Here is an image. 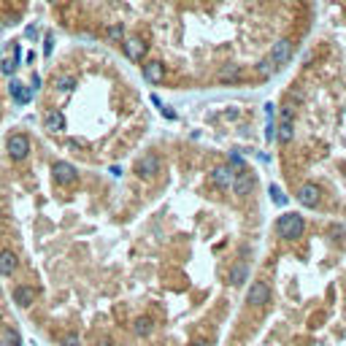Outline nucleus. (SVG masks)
<instances>
[{"mask_svg": "<svg viewBox=\"0 0 346 346\" xmlns=\"http://www.w3.org/2000/svg\"><path fill=\"white\" fill-rule=\"evenodd\" d=\"M276 230H278V236H282V238H287V241H295V238L303 236L306 222H303L300 214H284V216L276 222Z\"/></svg>", "mask_w": 346, "mask_h": 346, "instance_id": "nucleus-1", "label": "nucleus"}, {"mask_svg": "<svg viewBox=\"0 0 346 346\" xmlns=\"http://www.w3.org/2000/svg\"><path fill=\"white\" fill-rule=\"evenodd\" d=\"M292 57V44L290 41H276L274 44V49H270V54H268V60H265V73H270L274 68H278V65H284L287 60Z\"/></svg>", "mask_w": 346, "mask_h": 346, "instance_id": "nucleus-2", "label": "nucleus"}, {"mask_svg": "<svg viewBox=\"0 0 346 346\" xmlns=\"http://www.w3.org/2000/svg\"><path fill=\"white\" fill-rule=\"evenodd\" d=\"M6 149H8V157L11 160H24L30 154V138L24 136V132H14V136L8 138V144H6Z\"/></svg>", "mask_w": 346, "mask_h": 346, "instance_id": "nucleus-3", "label": "nucleus"}, {"mask_svg": "<svg viewBox=\"0 0 346 346\" xmlns=\"http://www.w3.org/2000/svg\"><path fill=\"white\" fill-rule=\"evenodd\" d=\"M52 176H54L57 184H62V187H70V184L78 178V170L73 168L70 162H65V160H57V162L52 165Z\"/></svg>", "mask_w": 346, "mask_h": 346, "instance_id": "nucleus-4", "label": "nucleus"}, {"mask_svg": "<svg viewBox=\"0 0 346 346\" xmlns=\"http://www.w3.org/2000/svg\"><path fill=\"white\" fill-rule=\"evenodd\" d=\"M319 198H322V190L316 187V184L306 182L298 187V203L306 206V208H314V206H319Z\"/></svg>", "mask_w": 346, "mask_h": 346, "instance_id": "nucleus-5", "label": "nucleus"}, {"mask_svg": "<svg viewBox=\"0 0 346 346\" xmlns=\"http://www.w3.org/2000/svg\"><path fill=\"white\" fill-rule=\"evenodd\" d=\"M268 300H270V287L265 282H254L246 292V303L249 306H265Z\"/></svg>", "mask_w": 346, "mask_h": 346, "instance_id": "nucleus-6", "label": "nucleus"}, {"mask_svg": "<svg viewBox=\"0 0 346 346\" xmlns=\"http://www.w3.org/2000/svg\"><path fill=\"white\" fill-rule=\"evenodd\" d=\"M136 173L141 178H152L160 173V157L157 154H144L141 160L136 162Z\"/></svg>", "mask_w": 346, "mask_h": 346, "instance_id": "nucleus-7", "label": "nucleus"}, {"mask_svg": "<svg viewBox=\"0 0 346 346\" xmlns=\"http://www.w3.org/2000/svg\"><path fill=\"white\" fill-rule=\"evenodd\" d=\"M230 187L236 195H249L252 187H254V178H252V173L249 170H241V173H232V182H230Z\"/></svg>", "mask_w": 346, "mask_h": 346, "instance_id": "nucleus-8", "label": "nucleus"}, {"mask_svg": "<svg viewBox=\"0 0 346 346\" xmlns=\"http://www.w3.org/2000/svg\"><path fill=\"white\" fill-rule=\"evenodd\" d=\"M276 138L282 144H287L292 138V108H282V122H278V132Z\"/></svg>", "mask_w": 346, "mask_h": 346, "instance_id": "nucleus-9", "label": "nucleus"}, {"mask_svg": "<svg viewBox=\"0 0 346 346\" xmlns=\"http://www.w3.org/2000/svg\"><path fill=\"white\" fill-rule=\"evenodd\" d=\"M122 46H124V54H128L130 60H141L146 54V44L141 41V38H124Z\"/></svg>", "mask_w": 346, "mask_h": 346, "instance_id": "nucleus-10", "label": "nucleus"}, {"mask_svg": "<svg viewBox=\"0 0 346 346\" xmlns=\"http://www.w3.org/2000/svg\"><path fill=\"white\" fill-rule=\"evenodd\" d=\"M144 78H146V82H152V84H160V82H162V78H165L162 62H157V60L146 62V65H144Z\"/></svg>", "mask_w": 346, "mask_h": 346, "instance_id": "nucleus-11", "label": "nucleus"}, {"mask_svg": "<svg viewBox=\"0 0 346 346\" xmlns=\"http://www.w3.org/2000/svg\"><path fill=\"white\" fill-rule=\"evenodd\" d=\"M16 265H19V260H16V254L11 249L0 252V276H11L16 270Z\"/></svg>", "mask_w": 346, "mask_h": 346, "instance_id": "nucleus-12", "label": "nucleus"}, {"mask_svg": "<svg viewBox=\"0 0 346 346\" xmlns=\"http://www.w3.org/2000/svg\"><path fill=\"white\" fill-rule=\"evenodd\" d=\"M44 130H49V132H62V130H65V116H62V111H49V114L44 116Z\"/></svg>", "mask_w": 346, "mask_h": 346, "instance_id": "nucleus-13", "label": "nucleus"}, {"mask_svg": "<svg viewBox=\"0 0 346 346\" xmlns=\"http://www.w3.org/2000/svg\"><path fill=\"white\" fill-rule=\"evenodd\" d=\"M8 92H11V98H14L16 103H28L30 98H32V86H24V84H19L16 78H11V84H8Z\"/></svg>", "mask_w": 346, "mask_h": 346, "instance_id": "nucleus-14", "label": "nucleus"}, {"mask_svg": "<svg viewBox=\"0 0 346 346\" xmlns=\"http://www.w3.org/2000/svg\"><path fill=\"white\" fill-rule=\"evenodd\" d=\"M32 298H36V292H32V287H28V284H19L14 290V300H16V306H22V308L32 306Z\"/></svg>", "mask_w": 346, "mask_h": 346, "instance_id": "nucleus-15", "label": "nucleus"}, {"mask_svg": "<svg viewBox=\"0 0 346 346\" xmlns=\"http://www.w3.org/2000/svg\"><path fill=\"white\" fill-rule=\"evenodd\" d=\"M211 182H214L216 187H230L232 168H228V165H219V168H214V173H211Z\"/></svg>", "mask_w": 346, "mask_h": 346, "instance_id": "nucleus-16", "label": "nucleus"}, {"mask_svg": "<svg viewBox=\"0 0 346 346\" xmlns=\"http://www.w3.org/2000/svg\"><path fill=\"white\" fill-rule=\"evenodd\" d=\"M152 328H154V322H152L149 316H138L136 324H132V330H136V336H149Z\"/></svg>", "mask_w": 346, "mask_h": 346, "instance_id": "nucleus-17", "label": "nucleus"}, {"mask_svg": "<svg viewBox=\"0 0 346 346\" xmlns=\"http://www.w3.org/2000/svg\"><path fill=\"white\" fill-rule=\"evenodd\" d=\"M246 276H249V265H246V262L236 265V268L230 270V284H236V287H238V284H241Z\"/></svg>", "mask_w": 346, "mask_h": 346, "instance_id": "nucleus-18", "label": "nucleus"}, {"mask_svg": "<svg viewBox=\"0 0 346 346\" xmlns=\"http://www.w3.org/2000/svg\"><path fill=\"white\" fill-rule=\"evenodd\" d=\"M54 86H57V92H70L73 86H76V78L73 76H57Z\"/></svg>", "mask_w": 346, "mask_h": 346, "instance_id": "nucleus-19", "label": "nucleus"}, {"mask_svg": "<svg viewBox=\"0 0 346 346\" xmlns=\"http://www.w3.org/2000/svg\"><path fill=\"white\" fill-rule=\"evenodd\" d=\"M241 76V73H238V65H228V68L224 70H219V82H236V78Z\"/></svg>", "mask_w": 346, "mask_h": 346, "instance_id": "nucleus-20", "label": "nucleus"}, {"mask_svg": "<svg viewBox=\"0 0 346 346\" xmlns=\"http://www.w3.org/2000/svg\"><path fill=\"white\" fill-rule=\"evenodd\" d=\"M270 198H274V203H276V206H284V203H287V195H284V192L278 190L276 184H270Z\"/></svg>", "mask_w": 346, "mask_h": 346, "instance_id": "nucleus-21", "label": "nucleus"}, {"mask_svg": "<svg viewBox=\"0 0 346 346\" xmlns=\"http://www.w3.org/2000/svg\"><path fill=\"white\" fill-rule=\"evenodd\" d=\"M3 346H22V338H19V332H16V330H8V332H6Z\"/></svg>", "mask_w": 346, "mask_h": 346, "instance_id": "nucleus-22", "label": "nucleus"}, {"mask_svg": "<svg viewBox=\"0 0 346 346\" xmlns=\"http://www.w3.org/2000/svg\"><path fill=\"white\" fill-rule=\"evenodd\" d=\"M108 38H111V41H122V38H124L122 24H111V28H108Z\"/></svg>", "mask_w": 346, "mask_h": 346, "instance_id": "nucleus-23", "label": "nucleus"}, {"mask_svg": "<svg viewBox=\"0 0 346 346\" xmlns=\"http://www.w3.org/2000/svg\"><path fill=\"white\" fill-rule=\"evenodd\" d=\"M0 70H3L6 76H14V70H16V62H14V60H3V62H0Z\"/></svg>", "mask_w": 346, "mask_h": 346, "instance_id": "nucleus-24", "label": "nucleus"}, {"mask_svg": "<svg viewBox=\"0 0 346 346\" xmlns=\"http://www.w3.org/2000/svg\"><path fill=\"white\" fill-rule=\"evenodd\" d=\"M62 346H82V341H78L76 332H68V336L62 338Z\"/></svg>", "mask_w": 346, "mask_h": 346, "instance_id": "nucleus-25", "label": "nucleus"}, {"mask_svg": "<svg viewBox=\"0 0 346 346\" xmlns=\"http://www.w3.org/2000/svg\"><path fill=\"white\" fill-rule=\"evenodd\" d=\"M228 168H244V157L241 154H230V165Z\"/></svg>", "mask_w": 346, "mask_h": 346, "instance_id": "nucleus-26", "label": "nucleus"}, {"mask_svg": "<svg viewBox=\"0 0 346 346\" xmlns=\"http://www.w3.org/2000/svg\"><path fill=\"white\" fill-rule=\"evenodd\" d=\"M52 44H54V36H46V41H44V54L46 57L52 54Z\"/></svg>", "mask_w": 346, "mask_h": 346, "instance_id": "nucleus-27", "label": "nucleus"}, {"mask_svg": "<svg viewBox=\"0 0 346 346\" xmlns=\"http://www.w3.org/2000/svg\"><path fill=\"white\" fill-rule=\"evenodd\" d=\"M162 114H165V116H168V119H176V114H173V111H170V108H165V106H162Z\"/></svg>", "mask_w": 346, "mask_h": 346, "instance_id": "nucleus-28", "label": "nucleus"}, {"mask_svg": "<svg viewBox=\"0 0 346 346\" xmlns=\"http://www.w3.org/2000/svg\"><path fill=\"white\" fill-rule=\"evenodd\" d=\"M192 346H208V341H198V344H192Z\"/></svg>", "mask_w": 346, "mask_h": 346, "instance_id": "nucleus-29", "label": "nucleus"}, {"mask_svg": "<svg viewBox=\"0 0 346 346\" xmlns=\"http://www.w3.org/2000/svg\"><path fill=\"white\" fill-rule=\"evenodd\" d=\"M0 298H3V290H0Z\"/></svg>", "mask_w": 346, "mask_h": 346, "instance_id": "nucleus-30", "label": "nucleus"}]
</instances>
